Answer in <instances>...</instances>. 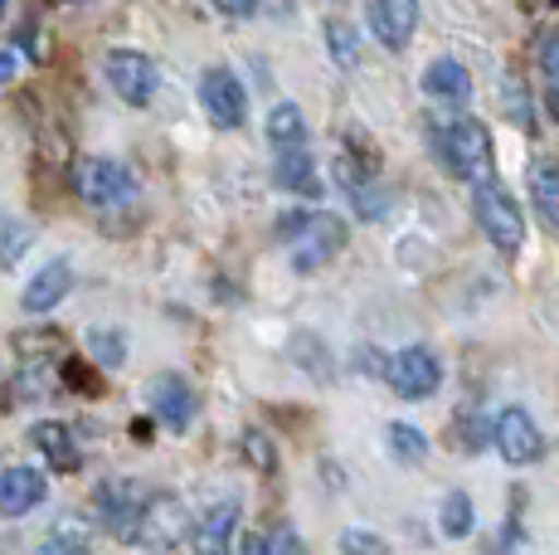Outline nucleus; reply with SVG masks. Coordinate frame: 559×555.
Segmentation results:
<instances>
[{
  "label": "nucleus",
  "instance_id": "31",
  "mask_svg": "<svg viewBox=\"0 0 559 555\" xmlns=\"http://www.w3.org/2000/svg\"><path fill=\"white\" fill-rule=\"evenodd\" d=\"M214 5H219V10H224V15L243 20V15H253V5H258V0H214Z\"/></svg>",
  "mask_w": 559,
  "mask_h": 555
},
{
  "label": "nucleus",
  "instance_id": "30",
  "mask_svg": "<svg viewBox=\"0 0 559 555\" xmlns=\"http://www.w3.org/2000/svg\"><path fill=\"white\" fill-rule=\"evenodd\" d=\"M540 69H545V83L559 93V35H550L540 45Z\"/></svg>",
  "mask_w": 559,
  "mask_h": 555
},
{
  "label": "nucleus",
  "instance_id": "17",
  "mask_svg": "<svg viewBox=\"0 0 559 555\" xmlns=\"http://www.w3.org/2000/svg\"><path fill=\"white\" fill-rule=\"evenodd\" d=\"M424 93L438 103H467L472 98V79L457 59H433L424 73Z\"/></svg>",
  "mask_w": 559,
  "mask_h": 555
},
{
  "label": "nucleus",
  "instance_id": "27",
  "mask_svg": "<svg viewBox=\"0 0 559 555\" xmlns=\"http://www.w3.org/2000/svg\"><path fill=\"white\" fill-rule=\"evenodd\" d=\"M88 351H93V361L98 366H122V356H127V346H122V336L117 332H88Z\"/></svg>",
  "mask_w": 559,
  "mask_h": 555
},
{
  "label": "nucleus",
  "instance_id": "16",
  "mask_svg": "<svg viewBox=\"0 0 559 555\" xmlns=\"http://www.w3.org/2000/svg\"><path fill=\"white\" fill-rule=\"evenodd\" d=\"M234 531H239V501L229 497L219 507H210V517L190 531V546H195V555H229Z\"/></svg>",
  "mask_w": 559,
  "mask_h": 555
},
{
  "label": "nucleus",
  "instance_id": "15",
  "mask_svg": "<svg viewBox=\"0 0 559 555\" xmlns=\"http://www.w3.org/2000/svg\"><path fill=\"white\" fill-rule=\"evenodd\" d=\"M69 287H73V269H69V259H49L45 269H39L35 278L25 283V312H35V317H45V312H53V307L69 297Z\"/></svg>",
  "mask_w": 559,
  "mask_h": 555
},
{
  "label": "nucleus",
  "instance_id": "25",
  "mask_svg": "<svg viewBox=\"0 0 559 555\" xmlns=\"http://www.w3.org/2000/svg\"><path fill=\"white\" fill-rule=\"evenodd\" d=\"M384 439H390V453L400 458V463H424L428 458V439L414 429V424H390Z\"/></svg>",
  "mask_w": 559,
  "mask_h": 555
},
{
  "label": "nucleus",
  "instance_id": "11",
  "mask_svg": "<svg viewBox=\"0 0 559 555\" xmlns=\"http://www.w3.org/2000/svg\"><path fill=\"white\" fill-rule=\"evenodd\" d=\"M336 180H341V190L350 196L356 215L380 220L384 210H390V190H384L380 180H374V170H370V166H360L356 156H336Z\"/></svg>",
  "mask_w": 559,
  "mask_h": 555
},
{
  "label": "nucleus",
  "instance_id": "3",
  "mask_svg": "<svg viewBox=\"0 0 559 555\" xmlns=\"http://www.w3.org/2000/svg\"><path fill=\"white\" fill-rule=\"evenodd\" d=\"M472 215H477L481 234H487V239L497 244L501 253H521V244H525V220H521V205H515V196H511L507 186L487 180V186L472 190Z\"/></svg>",
  "mask_w": 559,
  "mask_h": 555
},
{
  "label": "nucleus",
  "instance_id": "12",
  "mask_svg": "<svg viewBox=\"0 0 559 555\" xmlns=\"http://www.w3.org/2000/svg\"><path fill=\"white\" fill-rule=\"evenodd\" d=\"M365 15L384 49H404L418 29V0H365Z\"/></svg>",
  "mask_w": 559,
  "mask_h": 555
},
{
  "label": "nucleus",
  "instance_id": "4",
  "mask_svg": "<svg viewBox=\"0 0 559 555\" xmlns=\"http://www.w3.org/2000/svg\"><path fill=\"white\" fill-rule=\"evenodd\" d=\"M73 190H79L83 200H88L93 210H122V205H132L136 200V180H132V170L127 166H117V162H107V156H88V162H79L73 166Z\"/></svg>",
  "mask_w": 559,
  "mask_h": 555
},
{
  "label": "nucleus",
  "instance_id": "1",
  "mask_svg": "<svg viewBox=\"0 0 559 555\" xmlns=\"http://www.w3.org/2000/svg\"><path fill=\"white\" fill-rule=\"evenodd\" d=\"M283 234L287 253H293V269L297 273H317L346 249V220L341 215H326V210H293L277 224Z\"/></svg>",
  "mask_w": 559,
  "mask_h": 555
},
{
  "label": "nucleus",
  "instance_id": "35",
  "mask_svg": "<svg viewBox=\"0 0 559 555\" xmlns=\"http://www.w3.org/2000/svg\"><path fill=\"white\" fill-rule=\"evenodd\" d=\"M5 5H10V0H0V20H5Z\"/></svg>",
  "mask_w": 559,
  "mask_h": 555
},
{
  "label": "nucleus",
  "instance_id": "20",
  "mask_svg": "<svg viewBox=\"0 0 559 555\" xmlns=\"http://www.w3.org/2000/svg\"><path fill=\"white\" fill-rule=\"evenodd\" d=\"M267 142H273V152H297V146H307V122H302V108H293V103H277L273 113H267Z\"/></svg>",
  "mask_w": 559,
  "mask_h": 555
},
{
  "label": "nucleus",
  "instance_id": "9",
  "mask_svg": "<svg viewBox=\"0 0 559 555\" xmlns=\"http://www.w3.org/2000/svg\"><path fill=\"white\" fill-rule=\"evenodd\" d=\"M491 444H497V453L507 458L511 468L540 463V453H545L540 429H535V420L521 410V404H507V410L491 420Z\"/></svg>",
  "mask_w": 559,
  "mask_h": 555
},
{
  "label": "nucleus",
  "instance_id": "26",
  "mask_svg": "<svg viewBox=\"0 0 559 555\" xmlns=\"http://www.w3.org/2000/svg\"><path fill=\"white\" fill-rule=\"evenodd\" d=\"M29 239H35V234H29L20 220H0V269H10V263L20 259V249H25Z\"/></svg>",
  "mask_w": 559,
  "mask_h": 555
},
{
  "label": "nucleus",
  "instance_id": "5",
  "mask_svg": "<svg viewBox=\"0 0 559 555\" xmlns=\"http://www.w3.org/2000/svg\"><path fill=\"white\" fill-rule=\"evenodd\" d=\"M190 531V507L176 493H152L132 527V541L127 546H146V551H170L176 541H186Z\"/></svg>",
  "mask_w": 559,
  "mask_h": 555
},
{
  "label": "nucleus",
  "instance_id": "7",
  "mask_svg": "<svg viewBox=\"0 0 559 555\" xmlns=\"http://www.w3.org/2000/svg\"><path fill=\"white\" fill-rule=\"evenodd\" d=\"M200 103H204V117H210L219 132H234V127H243V117H249V93H243L239 73L234 69H210L200 79Z\"/></svg>",
  "mask_w": 559,
  "mask_h": 555
},
{
  "label": "nucleus",
  "instance_id": "14",
  "mask_svg": "<svg viewBox=\"0 0 559 555\" xmlns=\"http://www.w3.org/2000/svg\"><path fill=\"white\" fill-rule=\"evenodd\" d=\"M146 400H152L156 420L176 434H186L190 420H195V390L186 386V376H156L152 390H146Z\"/></svg>",
  "mask_w": 559,
  "mask_h": 555
},
{
  "label": "nucleus",
  "instance_id": "21",
  "mask_svg": "<svg viewBox=\"0 0 559 555\" xmlns=\"http://www.w3.org/2000/svg\"><path fill=\"white\" fill-rule=\"evenodd\" d=\"M531 205L550 229H559V166L555 162L531 166Z\"/></svg>",
  "mask_w": 559,
  "mask_h": 555
},
{
  "label": "nucleus",
  "instance_id": "34",
  "mask_svg": "<svg viewBox=\"0 0 559 555\" xmlns=\"http://www.w3.org/2000/svg\"><path fill=\"white\" fill-rule=\"evenodd\" d=\"M53 5H83V0H53Z\"/></svg>",
  "mask_w": 559,
  "mask_h": 555
},
{
  "label": "nucleus",
  "instance_id": "13",
  "mask_svg": "<svg viewBox=\"0 0 559 555\" xmlns=\"http://www.w3.org/2000/svg\"><path fill=\"white\" fill-rule=\"evenodd\" d=\"M49 497V477L29 463H15L0 473V517H25Z\"/></svg>",
  "mask_w": 559,
  "mask_h": 555
},
{
  "label": "nucleus",
  "instance_id": "24",
  "mask_svg": "<svg viewBox=\"0 0 559 555\" xmlns=\"http://www.w3.org/2000/svg\"><path fill=\"white\" fill-rule=\"evenodd\" d=\"M326 49H331V59H336L341 69H356V63H360L356 25H346V20H326Z\"/></svg>",
  "mask_w": 559,
  "mask_h": 555
},
{
  "label": "nucleus",
  "instance_id": "32",
  "mask_svg": "<svg viewBox=\"0 0 559 555\" xmlns=\"http://www.w3.org/2000/svg\"><path fill=\"white\" fill-rule=\"evenodd\" d=\"M20 73V59H15V49H0V83H10Z\"/></svg>",
  "mask_w": 559,
  "mask_h": 555
},
{
  "label": "nucleus",
  "instance_id": "29",
  "mask_svg": "<svg viewBox=\"0 0 559 555\" xmlns=\"http://www.w3.org/2000/svg\"><path fill=\"white\" fill-rule=\"evenodd\" d=\"M243 448H249V463L258 468V473H273L277 468V453H273V439H267V434H243Z\"/></svg>",
  "mask_w": 559,
  "mask_h": 555
},
{
  "label": "nucleus",
  "instance_id": "18",
  "mask_svg": "<svg viewBox=\"0 0 559 555\" xmlns=\"http://www.w3.org/2000/svg\"><path fill=\"white\" fill-rule=\"evenodd\" d=\"M277 186L293 190V196H321L317 162H311L307 146H297V152H283V156H277Z\"/></svg>",
  "mask_w": 559,
  "mask_h": 555
},
{
  "label": "nucleus",
  "instance_id": "6",
  "mask_svg": "<svg viewBox=\"0 0 559 555\" xmlns=\"http://www.w3.org/2000/svg\"><path fill=\"white\" fill-rule=\"evenodd\" d=\"M103 73H107V83H112V93L127 103V108H146V103L156 98V83H160V73H156V63L146 59L142 49H107Z\"/></svg>",
  "mask_w": 559,
  "mask_h": 555
},
{
  "label": "nucleus",
  "instance_id": "2",
  "mask_svg": "<svg viewBox=\"0 0 559 555\" xmlns=\"http://www.w3.org/2000/svg\"><path fill=\"white\" fill-rule=\"evenodd\" d=\"M433 146L443 156V166L457 180H472V190L497 180V156H491V132L477 117H453V122L433 127Z\"/></svg>",
  "mask_w": 559,
  "mask_h": 555
},
{
  "label": "nucleus",
  "instance_id": "28",
  "mask_svg": "<svg viewBox=\"0 0 559 555\" xmlns=\"http://www.w3.org/2000/svg\"><path fill=\"white\" fill-rule=\"evenodd\" d=\"M341 555H390V546H384L374 531L350 527V531H341Z\"/></svg>",
  "mask_w": 559,
  "mask_h": 555
},
{
  "label": "nucleus",
  "instance_id": "19",
  "mask_svg": "<svg viewBox=\"0 0 559 555\" xmlns=\"http://www.w3.org/2000/svg\"><path fill=\"white\" fill-rule=\"evenodd\" d=\"M29 439H35L39 448H45V458L53 468H59V473H73V468L83 463V453H79V444H73V434L63 429V424H35V429H29Z\"/></svg>",
  "mask_w": 559,
  "mask_h": 555
},
{
  "label": "nucleus",
  "instance_id": "10",
  "mask_svg": "<svg viewBox=\"0 0 559 555\" xmlns=\"http://www.w3.org/2000/svg\"><path fill=\"white\" fill-rule=\"evenodd\" d=\"M142 507H146V493L132 477H112V483L98 487V517L112 527L117 541H132V527H136V517H142Z\"/></svg>",
  "mask_w": 559,
  "mask_h": 555
},
{
  "label": "nucleus",
  "instance_id": "33",
  "mask_svg": "<svg viewBox=\"0 0 559 555\" xmlns=\"http://www.w3.org/2000/svg\"><path fill=\"white\" fill-rule=\"evenodd\" d=\"M35 555H83V551H73V546H63V541H49V546H39Z\"/></svg>",
  "mask_w": 559,
  "mask_h": 555
},
{
  "label": "nucleus",
  "instance_id": "23",
  "mask_svg": "<svg viewBox=\"0 0 559 555\" xmlns=\"http://www.w3.org/2000/svg\"><path fill=\"white\" fill-rule=\"evenodd\" d=\"M438 527H443V536H472V527H477V507H472L467 493H448L443 497V511H438Z\"/></svg>",
  "mask_w": 559,
  "mask_h": 555
},
{
  "label": "nucleus",
  "instance_id": "22",
  "mask_svg": "<svg viewBox=\"0 0 559 555\" xmlns=\"http://www.w3.org/2000/svg\"><path fill=\"white\" fill-rule=\"evenodd\" d=\"M243 555H302V536H297L287 521H273L267 531H253Z\"/></svg>",
  "mask_w": 559,
  "mask_h": 555
},
{
  "label": "nucleus",
  "instance_id": "8",
  "mask_svg": "<svg viewBox=\"0 0 559 555\" xmlns=\"http://www.w3.org/2000/svg\"><path fill=\"white\" fill-rule=\"evenodd\" d=\"M384 376H390V390L400 400H428V394H438V386H443V366H438V356L428 346H404L384 366Z\"/></svg>",
  "mask_w": 559,
  "mask_h": 555
}]
</instances>
